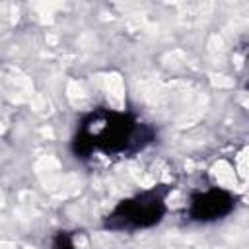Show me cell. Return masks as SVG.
Instances as JSON below:
<instances>
[{"mask_svg":"<svg viewBox=\"0 0 249 249\" xmlns=\"http://www.w3.org/2000/svg\"><path fill=\"white\" fill-rule=\"evenodd\" d=\"M154 128L138 123L128 113L95 109L86 115L72 140L74 156L89 158L93 152L107 156H132L154 140Z\"/></svg>","mask_w":249,"mask_h":249,"instance_id":"cell-1","label":"cell"},{"mask_svg":"<svg viewBox=\"0 0 249 249\" xmlns=\"http://www.w3.org/2000/svg\"><path fill=\"white\" fill-rule=\"evenodd\" d=\"M169 193V187H156L150 191H144L132 198L121 200L113 212L105 218L107 230H142L152 228L161 222L165 214V196Z\"/></svg>","mask_w":249,"mask_h":249,"instance_id":"cell-2","label":"cell"},{"mask_svg":"<svg viewBox=\"0 0 249 249\" xmlns=\"http://www.w3.org/2000/svg\"><path fill=\"white\" fill-rule=\"evenodd\" d=\"M233 210V196L224 189H208L191 196L189 216L196 222H214Z\"/></svg>","mask_w":249,"mask_h":249,"instance_id":"cell-3","label":"cell"},{"mask_svg":"<svg viewBox=\"0 0 249 249\" xmlns=\"http://www.w3.org/2000/svg\"><path fill=\"white\" fill-rule=\"evenodd\" d=\"M53 249H76L72 235L68 231H58L53 239Z\"/></svg>","mask_w":249,"mask_h":249,"instance_id":"cell-4","label":"cell"}]
</instances>
